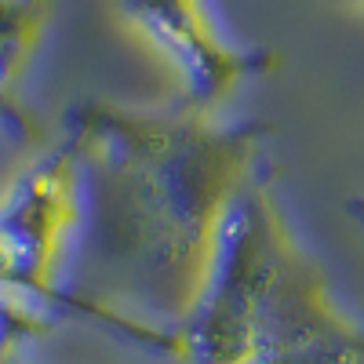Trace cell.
Listing matches in <instances>:
<instances>
[{
	"label": "cell",
	"mask_w": 364,
	"mask_h": 364,
	"mask_svg": "<svg viewBox=\"0 0 364 364\" xmlns=\"http://www.w3.org/2000/svg\"><path fill=\"white\" fill-rule=\"evenodd\" d=\"M51 22V0H0V84L18 87Z\"/></svg>",
	"instance_id": "5"
},
{
	"label": "cell",
	"mask_w": 364,
	"mask_h": 364,
	"mask_svg": "<svg viewBox=\"0 0 364 364\" xmlns=\"http://www.w3.org/2000/svg\"><path fill=\"white\" fill-rule=\"evenodd\" d=\"M182 339L193 364H281L314 350L343 357L357 350L353 324L291 230L269 171L230 204Z\"/></svg>",
	"instance_id": "2"
},
{
	"label": "cell",
	"mask_w": 364,
	"mask_h": 364,
	"mask_svg": "<svg viewBox=\"0 0 364 364\" xmlns=\"http://www.w3.org/2000/svg\"><path fill=\"white\" fill-rule=\"evenodd\" d=\"M117 8L175 70L182 106L223 109L277 66L269 48L240 41L223 22L215 0H117Z\"/></svg>",
	"instance_id": "4"
},
{
	"label": "cell",
	"mask_w": 364,
	"mask_h": 364,
	"mask_svg": "<svg viewBox=\"0 0 364 364\" xmlns=\"http://www.w3.org/2000/svg\"><path fill=\"white\" fill-rule=\"evenodd\" d=\"M346 211H350V215H353V219H357V223L364 226V197H357V200H350V208H346Z\"/></svg>",
	"instance_id": "7"
},
{
	"label": "cell",
	"mask_w": 364,
	"mask_h": 364,
	"mask_svg": "<svg viewBox=\"0 0 364 364\" xmlns=\"http://www.w3.org/2000/svg\"><path fill=\"white\" fill-rule=\"evenodd\" d=\"M48 149L41 117L18 99V87L0 84V193Z\"/></svg>",
	"instance_id": "6"
},
{
	"label": "cell",
	"mask_w": 364,
	"mask_h": 364,
	"mask_svg": "<svg viewBox=\"0 0 364 364\" xmlns=\"http://www.w3.org/2000/svg\"><path fill=\"white\" fill-rule=\"evenodd\" d=\"M84 175L73 142L63 135L0 193V266L26 295H55L80 252Z\"/></svg>",
	"instance_id": "3"
},
{
	"label": "cell",
	"mask_w": 364,
	"mask_h": 364,
	"mask_svg": "<svg viewBox=\"0 0 364 364\" xmlns=\"http://www.w3.org/2000/svg\"><path fill=\"white\" fill-rule=\"evenodd\" d=\"M63 135L84 175L80 248L190 306L230 204L266 168L269 128L223 109L87 102Z\"/></svg>",
	"instance_id": "1"
},
{
	"label": "cell",
	"mask_w": 364,
	"mask_h": 364,
	"mask_svg": "<svg viewBox=\"0 0 364 364\" xmlns=\"http://www.w3.org/2000/svg\"><path fill=\"white\" fill-rule=\"evenodd\" d=\"M350 4H364V0H350Z\"/></svg>",
	"instance_id": "8"
}]
</instances>
